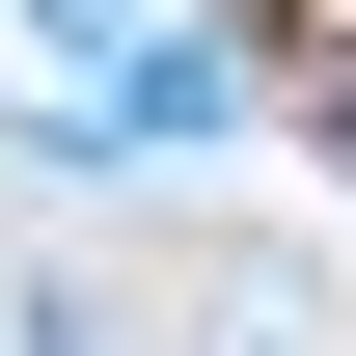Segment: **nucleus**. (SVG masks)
I'll list each match as a JSON object with an SVG mask.
<instances>
[{
  "instance_id": "f257e3e1",
  "label": "nucleus",
  "mask_w": 356,
  "mask_h": 356,
  "mask_svg": "<svg viewBox=\"0 0 356 356\" xmlns=\"http://www.w3.org/2000/svg\"><path fill=\"white\" fill-rule=\"evenodd\" d=\"M165 356H356V302L302 247H165Z\"/></svg>"
},
{
  "instance_id": "f03ea898",
  "label": "nucleus",
  "mask_w": 356,
  "mask_h": 356,
  "mask_svg": "<svg viewBox=\"0 0 356 356\" xmlns=\"http://www.w3.org/2000/svg\"><path fill=\"white\" fill-rule=\"evenodd\" d=\"M274 110H302V165H356V0H274Z\"/></svg>"
},
{
  "instance_id": "7ed1b4c3",
  "label": "nucleus",
  "mask_w": 356,
  "mask_h": 356,
  "mask_svg": "<svg viewBox=\"0 0 356 356\" xmlns=\"http://www.w3.org/2000/svg\"><path fill=\"white\" fill-rule=\"evenodd\" d=\"M0 356H165V302H137V274H28V302H0Z\"/></svg>"
}]
</instances>
